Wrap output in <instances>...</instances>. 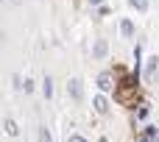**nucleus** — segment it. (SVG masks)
Returning a JSON list of instances; mask_svg holds the SVG:
<instances>
[{
  "instance_id": "nucleus-1",
  "label": "nucleus",
  "mask_w": 159,
  "mask_h": 142,
  "mask_svg": "<svg viewBox=\"0 0 159 142\" xmlns=\"http://www.w3.org/2000/svg\"><path fill=\"white\" fill-rule=\"evenodd\" d=\"M134 89H137V75H134V78L120 81V87H117V92H115V95H117V100H129V95H131Z\"/></svg>"
},
{
  "instance_id": "nucleus-2",
  "label": "nucleus",
  "mask_w": 159,
  "mask_h": 142,
  "mask_svg": "<svg viewBox=\"0 0 159 142\" xmlns=\"http://www.w3.org/2000/svg\"><path fill=\"white\" fill-rule=\"evenodd\" d=\"M67 95H70L73 100H84V84H81L78 78H73V81L67 84Z\"/></svg>"
},
{
  "instance_id": "nucleus-3",
  "label": "nucleus",
  "mask_w": 159,
  "mask_h": 142,
  "mask_svg": "<svg viewBox=\"0 0 159 142\" xmlns=\"http://www.w3.org/2000/svg\"><path fill=\"white\" fill-rule=\"evenodd\" d=\"M157 70H159V56H151L148 64H145V78L154 81V78H157Z\"/></svg>"
},
{
  "instance_id": "nucleus-4",
  "label": "nucleus",
  "mask_w": 159,
  "mask_h": 142,
  "mask_svg": "<svg viewBox=\"0 0 159 142\" xmlns=\"http://www.w3.org/2000/svg\"><path fill=\"white\" fill-rule=\"evenodd\" d=\"M92 106H95L98 114H109V100H106L103 95H95V98H92Z\"/></svg>"
},
{
  "instance_id": "nucleus-5",
  "label": "nucleus",
  "mask_w": 159,
  "mask_h": 142,
  "mask_svg": "<svg viewBox=\"0 0 159 142\" xmlns=\"http://www.w3.org/2000/svg\"><path fill=\"white\" fill-rule=\"evenodd\" d=\"M106 53H109V45H106V39H98V42H95V47H92V56H95V59H103Z\"/></svg>"
},
{
  "instance_id": "nucleus-6",
  "label": "nucleus",
  "mask_w": 159,
  "mask_h": 142,
  "mask_svg": "<svg viewBox=\"0 0 159 142\" xmlns=\"http://www.w3.org/2000/svg\"><path fill=\"white\" fill-rule=\"evenodd\" d=\"M112 87H115V84H112V75H109V73H101V75H98V89H101V92H109Z\"/></svg>"
},
{
  "instance_id": "nucleus-7",
  "label": "nucleus",
  "mask_w": 159,
  "mask_h": 142,
  "mask_svg": "<svg viewBox=\"0 0 159 142\" xmlns=\"http://www.w3.org/2000/svg\"><path fill=\"white\" fill-rule=\"evenodd\" d=\"M120 33L131 39V36H134V22H131V20H120Z\"/></svg>"
},
{
  "instance_id": "nucleus-8",
  "label": "nucleus",
  "mask_w": 159,
  "mask_h": 142,
  "mask_svg": "<svg viewBox=\"0 0 159 142\" xmlns=\"http://www.w3.org/2000/svg\"><path fill=\"white\" fill-rule=\"evenodd\" d=\"M3 128H6V134H8V137H20V126H17V123H14L11 117H8V120L3 123Z\"/></svg>"
},
{
  "instance_id": "nucleus-9",
  "label": "nucleus",
  "mask_w": 159,
  "mask_h": 142,
  "mask_svg": "<svg viewBox=\"0 0 159 142\" xmlns=\"http://www.w3.org/2000/svg\"><path fill=\"white\" fill-rule=\"evenodd\" d=\"M42 95H45V100H50V98H53V81H50V75L42 81Z\"/></svg>"
},
{
  "instance_id": "nucleus-10",
  "label": "nucleus",
  "mask_w": 159,
  "mask_h": 142,
  "mask_svg": "<svg viewBox=\"0 0 159 142\" xmlns=\"http://www.w3.org/2000/svg\"><path fill=\"white\" fill-rule=\"evenodd\" d=\"M129 6H131V8H137L140 14H145V11H148V0H129Z\"/></svg>"
},
{
  "instance_id": "nucleus-11",
  "label": "nucleus",
  "mask_w": 159,
  "mask_h": 142,
  "mask_svg": "<svg viewBox=\"0 0 159 142\" xmlns=\"http://www.w3.org/2000/svg\"><path fill=\"white\" fill-rule=\"evenodd\" d=\"M39 142H53V137H50L48 128H39Z\"/></svg>"
},
{
  "instance_id": "nucleus-12",
  "label": "nucleus",
  "mask_w": 159,
  "mask_h": 142,
  "mask_svg": "<svg viewBox=\"0 0 159 142\" xmlns=\"http://www.w3.org/2000/svg\"><path fill=\"white\" fill-rule=\"evenodd\" d=\"M67 142H87V137H81V134H70Z\"/></svg>"
},
{
  "instance_id": "nucleus-13",
  "label": "nucleus",
  "mask_w": 159,
  "mask_h": 142,
  "mask_svg": "<svg viewBox=\"0 0 159 142\" xmlns=\"http://www.w3.org/2000/svg\"><path fill=\"white\" fill-rule=\"evenodd\" d=\"M101 3H103V0H89V6H101Z\"/></svg>"
},
{
  "instance_id": "nucleus-14",
  "label": "nucleus",
  "mask_w": 159,
  "mask_h": 142,
  "mask_svg": "<svg viewBox=\"0 0 159 142\" xmlns=\"http://www.w3.org/2000/svg\"><path fill=\"white\" fill-rule=\"evenodd\" d=\"M0 39H3V31H0Z\"/></svg>"
},
{
  "instance_id": "nucleus-15",
  "label": "nucleus",
  "mask_w": 159,
  "mask_h": 142,
  "mask_svg": "<svg viewBox=\"0 0 159 142\" xmlns=\"http://www.w3.org/2000/svg\"><path fill=\"white\" fill-rule=\"evenodd\" d=\"M0 3H3V0H0Z\"/></svg>"
}]
</instances>
